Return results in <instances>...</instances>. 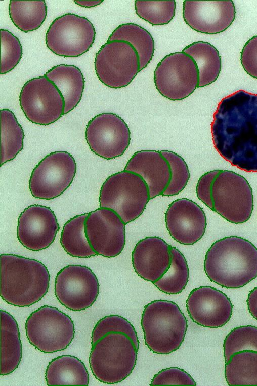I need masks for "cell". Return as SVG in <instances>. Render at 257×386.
Returning a JSON list of instances; mask_svg holds the SVG:
<instances>
[{
	"label": "cell",
	"mask_w": 257,
	"mask_h": 386,
	"mask_svg": "<svg viewBox=\"0 0 257 386\" xmlns=\"http://www.w3.org/2000/svg\"><path fill=\"white\" fill-rule=\"evenodd\" d=\"M88 213L76 215L63 225L60 243L65 252L76 258H90L97 255L85 233V221Z\"/></svg>",
	"instance_id": "cell-30"
},
{
	"label": "cell",
	"mask_w": 257,
	"mask_h": 386,
	"mask_svg": "<svg viewBox=\"0 0 257 386\" xmlns=\"http://www.w3.org/2000/svg\"><path fill=\"white\" fill-rule=\"evenodd\" d=\"M165 221L170 236L185 245H193L200 240L207 225L203 209L187 198L177 199L169 205L165 214Z\"/></svg>",
	"instance_id": "cell-20"
},
{
	"label": "cell",
	"mask_w": 257,
	"mask_h": 386,
	"mask_svg": "<svg viewBox=\"0 0 257 386\" xmlns=\"http://www.w3.org/2000/svg\"><path fill=\"white\" fill-rule=\"evenodd\" d=\"M103 1V0H75L74 2L80 7L91 8L98 6Z\"/></svg>",
	"instance_id": "cell-42"
},
{
	"label": "cell",
	"mask_w": 257,
	"mask_h": 386,
	"mask_svg": "<svg viewBox=\"0 0 257 386\" xmlns=\"http://www.w3.org/2000/svg\"><path fill=\"white\" fill-rule=\"evenodd\" d=\"M132 261L137 275L153 283L160 279L170 267L171 246L157 236L145 237L135 245Z\"/></svg>",
	"instance_id": "cell-21"
},
{
	"label": "cell",
	"mask_w": 257,
	"mask_h": 386,
	"mask_svg": "<svg viewBox=\"0 0 257 386\" xmlns=\"http://www.w3.org/2000/svg\"><path fill=\"white\" fill-rule=\"evenodd\" d=\"M111 332H119L127 335L139 349V341L134 327L126 319L118 315L105 316L97 322L92 332V345Z\"/></svg>",
	"instance_id": "cell-35"
},
{
	"label": "cell",
	"mask_w": 257,
	"mask_h": 386,
	"mask_svg": "<svg viewBox=\"0 0 257 386\" xmlns=\"http://www.w3.org/2000/svg\"><path fill=\"white\" fill-rule=\"evenodd\" d=\"M243 350L257 351V327L251 325L241 326L230 331L223 344L225 363L233 354Z\"/></svg>",
	"instance_id": "cell-34"
},
{
	"label": "cell",
	"mask_w": 257,
	"mask_h": 386,
	"mask_svg": "<svg viewBox=\"0 0 257 386\" xmlns=\"http://www.w3.org/2000/svg\"><path fill=\"white\" fill-rule=\"evenodd\" d=\"M95 36V29L87 18L67 13L52 21L45 41L48 49L57 55L78 57L89 50Z\"/></svg>",
	"instance_id": "cell-11"
},
{
	"label": "cell",
	"mask_w": 257,
	"mask_h": 386,
	"mask_svg": "<svg viewBox=\"0 0 257 386\" xmlns=\"http://www.w3.org/2000/svg\"><path fill=\"white\" fill-rule=\"evenodd\" d=\"M0 73L6 74L13 69L20 62L22 56L21 44L10 31L1 29Z\"/></svg>",
	"instance_id": "cell-37"
},
{
	"label": "cell",
	"mask_w": 257,
	"mask_h": 386,
	"mask_svg": "<svg viewBox=\"0 0 257 386\" xmlns=\"http://www.w3.org/2000/svg\"><path fill=\"white\" fill-rule=\"evenodd\" d=\"M172 262L169 268L153 284L167 294H178L186 286L189 280V268L184 255L176 247L171 246Z\"/></svg>",
	"instance_id": "cell-32"
},
{
	"label": "cell",
	"mask_w": 257,
	"mask_h": 386,
	"mask_svg": "<svg viewBox=\"0 0 257 386\" xmlns=\"http://www.w3.org/2000/svg\"><path fill=\"white\" fill-rule=\"evenodd\" d=\"M169 163L172 176L162 196L178 195L186 187L190 178V172L185 160L179 155L169 150L160 151Z\"/></svg>",
	"instance_id": "cell-36"
},
{
	"label": "cell",
	"mask_w": 257,
	"mask_h": 386,
	"mask_svg": "<svg viewBox=\"0 0 257 386\" xmlns=\"http://www.w3.org/2000/svg\"><path fill=\"white\" fill-rule=\"evenodd\" d=\"M19 103L26 118L36 124L49 125L64 115V98L55 84L45 75L31 79L24 84Z\"/></svg>",
	"instance_id": "cell-13"
},
{
	"label": "cell",
	"mask_w": 257,
	"mask_h": 386,
	"mask_svg": "<svg viewBox=\"0 0 257 386\" xmlns=\"http://www.w3.org/2000/svg\"><path fill=\"white\" fill-rule=\"evenodd\" d=\"M176 5L175 0H136L135 2L137 15L153 26L169 23L175 16Z\"/></svg>",
	"instance_id": "cell-33"
},
{
	"label": "cell",
	"mask_w": 257,
	"mask_h": 386,
	"mask_svg": "<svg viewBox=\"0 0 257 386\" xmlns=\"http://www.w3.org/2000/svg\"><path fill=\"white\" fill-rule=\"evenodd\" d=\"M25 331L29 342L45 353L66 349L75 335L70 317L58 308L44 305L27 318Z\"/></svg>",
	"instance_id": "cell-8"
},
{
	"label": "cell",
	"mask_w": 257,
	"mask_h": 386,
	"mask_svg": "<svg viewBox=\"0 0 257 386\" xmlns=\"http://www.w3.org/2000/svg\"><path fill=\"white\" fill-rule=\"evenodd\" d=\"M183 17L195 31L206 34L220 33L235 20L236 10L231 0L183 2Z\"/></svg>",
	"instance_id": "cell-17"
},
{
	"label": "cell",
	"mask_w": 257,
	"mask_h": 386,
	"mask_svg": "<svg viewBox=\"0 0 257 386\" xmlns=\"http://www.w3.org/2000/svg\"><path fill=\"white\" fill-rule=\"evenodd\" d=\"M1 166L13 160L23 147L24 131L14 113L9 109L0 110Z\"/></svg>",
	"instance_id": "cell-31"
},
{
	"label": "cell",
	"mask_w": 257,
	"mask_h": 386,
	"mask_svg": "<svg viewBox=\"0 0 257 386\" xmlns=\"http://www.w3.org/2000/svg\"><path fill=\"white\" fill-rule=\"evenodd\" d=\"M158 91L172 101L182 100L190 96L199 83L197 66L183 52L170 53L158 63L154 72Z\"/></svg>",
	"instance_id": "cell-9"
},
{
	"label": "cell",
	"mask_w": 257,
	"mask_h": 386,
	"mask_svg": "<svg viewBox=\"0 0 257 386\" xmlns=\"http://www.w3.org/2000/svg\"><path fill=\"white\" fill-rule=\"evenodd\" d=\"M9 15L13 24L24 32L33 31L44 23L47 7L45 0H11Z\"/></svg>",
	"instance_id": "cell-29"
},
{
	"label": "cell",
	"mask_w": 257,
	"mask_h": 386,
	"mask_svg": "<svg viewBox=\"0 0 257 386\" xmlns=\"http://www.w3.org/2000/svg\"><path fill=\"white\" fill-rule=\"evenodd\" d=\"M124 41L129 43L137 52L140 61V71L146 67L151 60L155 43L151 34L141 26L128 23L115 28L107 41Z\"/></svg>",
	"instance_id": "cell-28"
},
{
	"label": "cell",
	"mask_w": 257,
	"mask_h": 386,
	"mask_svg": "<svg viewBox=\"0 0 257 386\" xmlns=\"http://www.w3.org/2000/svg\"><path fill=\"white\" fill-rule=\"evenodd\" d=\"M224 374L229 385H257V351L233 354L225 363Z\"/></svg>",
	"instance_id": "cell-27"
},
{
	"label": "cell",
	"mask_w": 257,
	"mask_h": 386,
	"mask_svg": "<svg viewBox=\"0 0 257 386\" xmlns=\"http://www.w3.org/2000/svg\"><path fill=\"white\" fill-rule=\"evenodd\" d=\"M76 164L67 151H58L46 155L31 172L29 187L35 198L51 200L62 194L71 184L76 172Z\"/></svg>",
	"instance_id": "cell-12"
},
{
	"label": "cell",
	"mask_w": 257,
	"mask_h": 386,
	"mask_svg": "<svg viewBox=\"0 0 257 386\" xmlns=\"http://www.w3.org/2000/svg\"><path fill=\"white\" fill-rule=\"evenodd\" d=\"M138 349L127 335L108 333L92 345L89 365L100 382L116 384L125 379L136 364Z\"/></svg>",
	"instance_id": "cell-5"
},
{
	"label": "cell",
	"mask_w": 257,
	"mask_h": 386,
	"mask_svg": "<svg viewBox=\"0 0 257 386\" xmlns=\"http://www.w3.org/2000/svg\"><path fill=\"white\" fill-rule=\"evenodd\" d=\"M212 180V171L207 172L199 178L196 188L198 198L211 210L212 209L210 196Z\"/></svg>",
	"instance_id": "cell-40"
},
{
	"label": "cell",
	"mask_w": 257,
	"mask_h": 386,
	"mask_svg": "<svg viewBox=\"0 0 257 386\" xmlns=\"http://www.w3.org/2000/svg\"><path fill=\"white\" fill-rule=\"evenodd\" d=\"M85 137L93 153L109 160L124 153L130 145L131 133L121 117L113 113L104 112L88 122Z\"/></svg>",
	"instance_id": "cell-15"
},
{
	"label": "cell",
	"mask_w": 257,
	"mask_h": 386,
	"mask_svg": "<svg viewBox=\"0 0 257 386\" xmlns=\"http://www.w3.org/2000/svg\"><path fill=\"white\" fill-rule=\"evenodd\" d=\"M54 292L58 301L66 308L81 311L92 306L96 301L99 293V284L89 267L68 265L57 274Z\"/></svg>",
	"instance_id": "cell-14"
},
{
	"label": "cell",
	"mask_w": 257,
	"mask_h": 386,
	"mask_svg": "<svg viewBox=\"0 0 257 386\" xmlns=\"http://www.w3.org/2000/svg\"><path fill=\"white\" fill-rule=\"evenodd\" d=\"M141 325L147 346L153 353L166 355L181 346L188 324L176 303L156 300L145 306Z\"/></svg>",
	"instance_id": "cell-4"
},
{
	"label": "cell",
	"mask_w": 257,
	"mask_h": 386,
	"mask_svg": "<svg viewBox=\"0 0 257 386\" xmlns=\"http://www.w3.org/2000/svg\"><path fill=\"white\" fill-rule=\"evenodd\" d=\"M57 87L64 100V115L71 111L80 102L84 88L81 70L73 65L59 64L44 75Z\"/></svg>",
	"instance_id": "cell-24"
},
{
	"label": "cell",
	"mask_w": 257,
	"mask_h": 386,
	"mask_svg": "<svg viewBox=\"0 0 257 386\" xmlns=\"http://www.w3.org/2000/svg\"><path fill=\"white\" fill-rule=\"evenodd\" d=\"M215 148L232 165L257 172V94L239 90L218 104L211 124Z\"/></svg>",
	"instance_id": "cell-1"
},
{
	"label": "cell",
	"mask_w": 257,
	"mask_h": 386,
	"mask_svg": "<svg viewBox=\"0 0 257 386\" xmlns=\"http://www.w3.org/2000/svg\"><path fill=\"white\" fill-rule=\"evenodd\" d=\"M124 170L135 173L144 179L148 185L150 199L163 194L172 176L169 163L160 151L145 150L135 152Z\"/></svg>",
	"instance_id": "cell-22"
},
{
	"label": "cell",
	"mask_w": 257,
	"mask_h": 386,
	"mask_svg": "<svg viewBox=\"0 0 257 386\" xmlns=\"http://www.w3.org/2000/svg\"><path fill=\"white\" fill-rule=\"evenodd\" d=\"M211 171L212 210L232 223L247 221L253 210L252 190L247 180L232 171Z\"/></svg>",
	"instance_id": "cell-7"
},
{
	"label": "cell",
	"mask_w": 257,
	"mask_h": 386,
	"mask_svg": "<svg viewBox=\"0 0 257 386\" xmlns=\"http://www.w3.org/2000/svg\"><path fill=\"white\" fill-rule=\"evenodd\" d=\"M240 62L245 71L257 79V35L252 36L244 45Z\"/></svg>",
	"instance_id": "cell-39"
},
{
	"label": "cell",
	"mask_w": 257,
	"mask_h": 386,
	"mask_svg": "<svg viewBox=\"0 0 257 386\" xmlns=\"http://www.w3.org/2000/svg\"><path fill=\"white\" fill-rule=\"evenodd\" d=\"M233 305L222 291L208 286L195 288L186 300V308L191 319L205 327L218 328L231 319Z\"/></svg>",
	"instance_id": "cell-19"
},
{
	"label": "cell",
	"mask_w": 257,
	"mask_h": 386,
	"mask_svg": "<svg viewBox=\"0 0 257 386\" xmlns=\"http://www.w3.org/2000/svg\"><path fill=\"white\" fill-rule=\"evenodd\" d=\"M246 302L249 312L257 320V286L248 294Z\"/></svg>",
	"instance_id": "cell-41"
},
{
	"label": "cell",
	"mask_w": 257,
	"mask_h": 386,
	"mask_svg": "<svg viewBox=\"0 0 257 386\" xmlns=\"http://www.w3.org/2000/svg\"><path fill=\"white\" fill-rule=\"evenodd\" d=\"M50 274L38 260L13 254L0 255V296L8 304L29 307L47 294Z\"/></svg>",
	"instance_id": "cell-3"
},
{
	"label": "cell",
	"mask_w": 257,
	"mask_h": 386,
	"mask_svg": "<svg viewBox=\"0 0 257 386\" xmlns=\"http://www.w3.org/2000/svg\"><path fill=\"white\" fill-rule=\"evenodd\" d=\"M150 199L149 188L144 179L124 170L106 179L99 197L100 207L112 209L126 224L142 215Z\"/></svg>",
	"instance_id": "cell-6"
},
{
	"label": "cell",
	"mask_w": 257,
	"mask_h": 386,
	"mask_svg": "<svg viewBox=\"0 0 257 386\" xmlns=\"http://www.w3.org/2000/svg\"><path fill=\"white\" fill-rule=\"evenodd\" d=\"M182 52L191 57L197 66L198 88L209 85L218 79L221 70V58L219 51L212 45L198 41L186 47Z\"/></svg>",
	"instance_id": "cell-26"
},
{
	"label": "cell",
	"mask_w": 257,
	"mask_h": 386,
	"mask_svg": "<svg viewBox=\"0 0 257 386\" xmlns=\"http://www.w3.org/2000/svg\"><path fill=\"white\" fill-rule=\"evenodd\" d=\"M124 222L111 209L100 207L90 212L85 221V233L97 255L113 258L124 249L126 238Z\"/></svg>",
	"instance_id": "cell-16"
},
{
	"label": "cell",
	"mask_w": 257,
	"mask_h": 386,
	"mask_svg": "<svg viewBox=\"0 0 257 386\" xmlns=\"http://www.w3.org/2000/svg\"><path fill=\"white\" fill-rule=\"evenodd\" d=\"M204 269L211 281L222 287H244L257 277V248L237 236L220 239L207 250Z\"/></svg>",
	"instance_id": "cell-2"
},
{
	"label": "cell",
	"mask_w": 257,
	"mask_h": 386,
	"mask_svg": "<svg viewBox=\"0 0 257 386\" xmlns=\"http://www.w3.org/2000/svg\"><path fill=\"white\" fill-rule=\"evenodd\" d=\"M196 385L191 375L178 367H170L160 371L153 377L150 385Z\"/></svg>",
	"instance_id": "cell-38"
},
{
	"label": "cell",
	"mask_w": 257,
	"mask_h": 386,
	"mask_svg": "<svg viewBox=\"0 0 257 386\" xmlns=\"http://www.w3.org/2000/svg\"><path fill=\"white\" fill-rule=\"evenodd\" d=\"M59 229L56 216L52 209L34 204L28 206L20 214L17 237L25 248L38 251L53 243Z\"/></svg>",
	"instance_id": "cell-18"
},
{
	"label": "cell",
	"mask_w": 257,
	"mask_h": 386,
	"mask_svg": "<svg viewBox=\"0 0 257 386\" xmlns=\"http://www.w3.org/2000/svg\"><path fill=\"white\" fill-rule=\"evenodd\" d=\"M48 385H88L89 375L84 363L71 355L58 356L50 361L46 370Z\"/></svg>",
	"instance_id": "cell-25"
},
{
	"label": "cell",
	"mask_w": 257,
	"mask_h": 386,
	"mask_svg": "<svg viewBox=\"0 0 257 386\" xmlns=\"http://www.w3.org/2000/svg\"><path fill=\"white\" fill-rule=\"evenodd\" d=\"M22 343L17 322L8 312L0 310V375H7L18 367Z\"/></svg>",
	"instance_id": "cell-23"
},
{
	"label": "cell",
	"mask_w": 257,
	"mask_h": 386,
	"mask_svg": "<svg viewBox=\"0 0 257 386\" xmlns=\"http://www.w3.org/2000/svg\"><path fill=\"white\" fill-rule=\"evenodd\" d=\"M94 65L100 81L114 89L128 85L140 71L137 52L124 41H107L96 53Z\"/></svg>",
	"instance_id": "cell-10"
}]
</instances>
